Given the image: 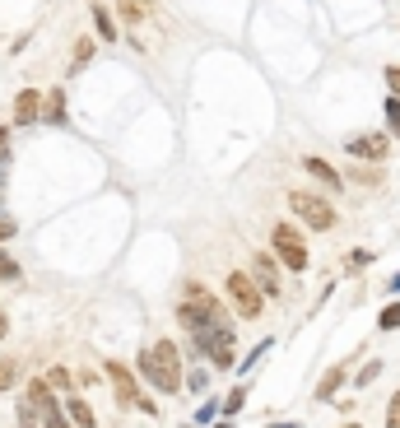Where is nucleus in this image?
I'll list each match as a JSON object with an SVG mask.
<instances>
[{
  "label": "nucleus",
  "mask_w": 400,
  "mask_h": 428,
  "mask_svg": "<svg viewBox=\"0 0 400 428\" xmlns=\"http://www.w3.org/2000/svg\"><path fill=\"white\" fill-rule=\"evenodd\" d=\"M140 372H145L163 396H172L182 386V354H177V345H172V340H154V345L140 354Z\"/></svg>",
  "instance_id": "f257e3e1"
},
{
  "label": "nucleus",
  "mask_w": 400,
  "mask_h": 428,
  "mask_svg": "<svg viewBox=\"0 0 400 428\" xmlns=\"http://www.w3.org/2000/svg\"><path fill=\"white\" fill-rule=\"evenodd\" d=\"M270 242H275V256L284 261L289 271H307V242H302V233L293 224H275Z\"/></svg>",
  "instance_id": "f03ea898"
},
{
  "label": "nucleus",
  "mask_w": 400,
  "mask_h": 428,
  "mask_svg": "<svg viewBox=\"0 0 400 428\" xmlns=\"http://www.w3.org/2000/svg\"><path fill=\"white\" fill-rule=\"evenodd\" d=\"M228 298H233V307L242 316H256L261 312V298H266V293H261V284H256V275H247V271H233L228 275Z\"/></svg>",
  "instance_id": "7ed1b4c3"
},
{
  "label": "nucleus",
  "mask_w": 400,
  "mask_h": 428,
  "mask_svg": "<svg viewBox=\"0 0 400 428\" xmlns=\"http://www.w3.org/2000/svg\"><path fill=\"white\" fill-rule=\"evenodd\" d=\"M289 205L298 210V219H302V224H312L317 233H326V228L335 224L331 201H322V196H312V191H293V196H289Z\"/></svg>",
  "instance_id": "20e7f679"
},
{
  "label": "nucleus",
  "mask_w": 400,
  "mask_h": 428,
  "mask_svg": "<svg viewBox=\"0 0 400 428\" xmlns=\"http://www.w3.org/2000/svg\"><path fill=\"white\" fill-rule=\"evenodd\" d=\"M107 377H112V386H117V405H140V391H135L131 368H122L117 359H107Z\"/></svg>",
  "instance_id": "39448f33"
},
{
  "label": "nucleus",
  "mask_w": 400,
  "mask_h": 428,
  "mask_svg": "<svg viewBox=\"0 0 400 428\" xmlns=\"http://www.w3.org/2000/svg\"><path fill=\"white\" fill-rule=\"evenodd\" d=\"M42 98H47V93H37V89H19V93H14V121L33 126L37 117H42Z\"/></svg>",
  "instance_id": "423d86ee"
},
{
  "label": "nucleus",
  "mask_w": 400,
  "mask_h": 428,
  "mask_svg": "<svg viewBox=\"0 0 400 428\" xmlns=\"http://www.w3.org/2000/svg\"><path fill=\"white\" fill-rule=\"evenodd\" d=\"M252 275H256V284H261V293H279L275 256H256V261H252Z\"/></svg>",
  "instance_id": "0eeeda50"
},
{
  "label": "nucleus",
  "mask_w": 400,
  "mask_h": 428,
  "mask_svg": "<svg viewBox=\"0 0 400 428\" xmlns=\"http://www.w3.org/2000/svg\"><path fill=\"white\" fill-rule=\"evenodd\" d=\"M345 149L354 158H387V136H358V140H349Z\"/></svg>",
  "instance_id": "6e6552de"
},
{
  "label": "nucleus",
  "mask_w": 400,
  "mask_h": 428,
  "mask_svg": "<svg viewBox=\"0 0 400 428\" xmlns=\"http://www.w3.org/2000/svg\"><path fill=\"white\" fill-rule=\"evenodd\" d=\"M66 410H70V424H75V428H98V415L89 410V400H79V396H66Z\"/></svg>",
  "instance_id": "1a4fd4ad"
},
{
  "label": "nucleus",
  "mask_w": 400,
  "mask_h": 428,
  "mask_svg": "<svg viewBox=\"0 0 400 428\" xmlns=\"http://www.w3.org/2000/svg\"><path fill=\"white\" fill-rule=\"evenodd\" d=\"M307 172H312L317 182H326L331 191H340V186H345V182H340V172H335L331 163H326V158H307Z\"/></svg>",
  "instance_id": "9d476101"
},
{
  "label": "nucleus",
  "mask_w": 400,
  "mask_h": 428,
  "mask_svg": "<svg viewBox=\"0 0 400 428\" xmlns=\"http://www.w3.org/2000/svg\"><path fill=\"white\" fill-rule=\"evenodd\" d=\"M42 117H47V121H66V93H61V89H52L42 98Z\"/></svg>",
  "instance_id": "9b49d317"
},
{
  "label": "nucleus",
  "mask_w": 400,
  "mask_h": 428,
  "mask_svg": "<svg viewBox=\"0 0 400 428\" xmlns=\"http://www.w3.org/2000/svg\"><path fill=\"white\" fill-rule=\"evenodd\" d=\"M340 382H345V363H340V368H331V372L322 377V386H317V400H335Z\"/></svg>",
  "instance_id": "f8f14e48"
},
{
  "label": "nucleus",
  "mask_w": 400,
  "mask_h": 428,
  "mask_svg": "<svg viewBox=\"0 0 400 428\" xmlns=\"http://www.w3.org/2000/svg\"><path fill=\"white\" fill-rule=\"evenodd\" d=\"M23 280V271H19V261L10 256V251L0 247V284H19Z\"/></svg>",
  "instance_id": "ddd939ff"
},
{
  "label": "nucleus",
  "mask_w": 400,
  "mask_h": 428,
  "mask_svg": "<svg viewBox=\"0 0 400 428\" xmlns=\"http://www.w3.org/2000/svg\"><path fill=\"white\" fill-rule=\"evenodd\" d=\"M93 19H98V37H102V42H112V37H117V23H112V14L102 10V5H93Z\"/></svg>",
  "instance_id": "4468645a"
},
{
  "label": "nucleus",
  "mask_w": 400,
  "mask_h": 428,
  "mask_svg": "<svg viewBox=\"0 0 400 428\" xmlns=\"http://www.w3.org/2000/svg\"><path fill=\"white\" fill-rule=\"evenodd\" d=\"M42 424H47V428H70V419H66V410H61V405L52 400V405L42 410Z\"/></svg>",
  "instance_id": "2eb2a0df"
},
{
  "label": "nucleus",
  "mask_w": 400,
  "mask_h": 428,
  "mask_svg": "<svg viewBox=\"0 0 400 428\" xmlns=\"http://www.w3.org/2000/svg\"><path fill=\"white\" fill-rule=\"evenodd\" d=\"M93 61V42L89 37H79V47H75V61H70V70H84Z\"/></svg>",
  "instance_id": "dca6fc26"
},
{
  "label": "nucleus",
  "mask_w": 400,
  "mask_h": 428,
  "mask_svg": "<svg viewBox=\"0 0 400 428\" xmlns=\"http://www.w3.org/2000/svg\"><path fill=\"white\" fill-rule=\"evenodd\" d=\"M377 326H382V331H400V303L382 307V316H377Z\"/></svg>",
  "instance_id": "f3484780"
},
{
  "label": "nucleus",
  "mask_w": 400,
  "mask_h": 428,
  "mask_svg": "<svg viewBox=\"0 0 400 428\" xmlns=\"http://www.w3.org/2000/svg\"><path fill=\"white\" fill-rule=\"evenodd\" d=\"M14 377H19V363H14V359H0V391H10Z\"/></svg>",
  "instance_id": "a211bd4d"
},
{
  "label": "nucleus",
  "mask_w": 400,
  "mask_h": 428,
  "mask_svg": "<svg viewBox=\"0 0 400 428\" xmlns=\"http://www.w3.org/2000/svg\"><path fill=\"white\" fill-rule=\"evenodd\" d=\"M382 107H387V126H391V136H400V98H387Z\"/></svg>",
  "instance_id": "6ab92c4d"
},
{
  "label": "nucleus",
  "mask_w": 400,
  "mask_h": 428,
  "mask_svg": "<svg viewBox=\"0 0 400 428\" xmlns=\"http://www.w3.org/2000/svg\"><path fill=\"white\" fill-rule=\"evenodd\" d=\"M242 405H247V396H242V391H228V400H223V415H242Z\"/></svg>",
  "instance_id": "aec40b11"
},
{
  "label": "nucleus",
  "mask_w": 400,
  "mask_h": 428,
  "mask_svg": "<svg viewBox=\"0 0 400 428\" xmlns=\"http://www.w3.org/2000/svg\"><path fill=\"white\" fill-rule=\"evenodd\" d=\"M5 172H10V136L0 131V182H5Z\"/></svg>",
  "instance_id": "412c9836"
},
{
  "label": "nucleus",
  "mask_w": 400,
  "mask_h": 428,
  "mask_svg": "<svg viewBox=\"0 0 400 428\" xmlns=\"http://www.w3.org/2000/svg\"><path fill=\"white\" fill-rule=\"evenodd\" d=\"M387 428H400V391L391 396V405H387Z\"/></svg>",
  "instance_id": "4be33fe9"
},
{
  "label": "nucleus",
  "mask_w": 400,
  "mask_h": 428,
  "mask_svg": "<svg viewBox=\"0 0 400 428\" xmlns=\"http://www.w3.org/2000/svg\"><path fill=\"white\" fill-rule=\"evenodd\" d=\"M205 386H210V372H205V368H196V372H191V391H205Z\"/></svg>",
  "instance_id": "5701e85b"
},
{
  "label": "nucleus",
  "mask_w": 400,
  "mask_h": 428,
  "mask_svg": "<svg viewBox=\"0 0 400 428\" xmlns=\"http://www.w3.org/2000/svg\"><path fill=\"white\" fill-rule=\"evenodd\" d=\"M10 237H14V219L0 210V242H10Z\"/></svg>",
  "instance_id": "b1692460"
},
{
  "label": "nucleus",
  "mask_w": 400,
  "mask_h": 428,
  "mask_svg": "<svg viewBox=\"0 0 400 428\" xmlns=\"http://www.w3.org/2000/svg\"><path fill=\"white\" fill-rule=\"evenodd\" d=\"M377 372H382V363H367V368L358 372V386H367V382H372V377H377Z\"/></svg>",
  "instance_id": "393cba45"
},
{
  "label": "nucleus",
  "mask_w": 400,
  "mask_h": 428,
  "mask_svg": "<svg viewBox=\"0 0 400 428\" xmlns=\"http://www.w3.org/2000/svg\"><path fill=\"white\" fill-rule=\"evenodd\" d=\"M387 84L396 89V98H400V70H387Z\"/></svg>",
  "instance_id": "a878e982"
},
{
  "label": "nucleus",
  "mask_w": 400,
  "mask_h": 428,
  "mask_svg": "<svg viewBox=\"0 0 400 428\" xmlns=\"http://www.w3.org/2000/svg\"><path fill=\"white\" fill-rule=\"evenodd\" d=\"M387 289H391V293H400V275H391V280H387Z\"/></svg>",
  "instance_id": "bb28decb"
},
{
  "label": "nucleus",
  "mask_w": 400,
  "mask_h": 428,
  "mask_svg": "<svg viewBox=\"0 0 400 428\" xmlns=\"http://www.w3.org/2000/svg\"><path fill=\"white\" fill-rule=\"evenodd\" d=\"M5 331H10V321H5V312H0V340H5Z\"/></svg>",
  "instance_id": "cd10ccee"
},
{
  "label": "nucleus",
  "mask_w": 400,
  "mask_h": 428,
  "mask_svg": "<svg viewBox=\"0 0 400 428\" xmlns=\"http://www.w3.org/2000/svg\"><path fill=\"white\" fill-rule=\"evenodd\" d=\"M270 428H293V424H270Z\"/></svg>",
  "instance_id": "c85d7f7f"
},
{
  "label": "nucleus",
  "mask_w": 400,
  "mask_h": 428,
  "mask_svg": "<svg viewBox=\"0 0 400 428\" xmlns=\"http://www.w3.org/2000/svg\"><path fill=\"white\" fill-rule=\"evenodd\" d=\"M340 428H358V424H340Z\"/></svg>",
  "instance_id": "c756f323"
}]
</instances>
